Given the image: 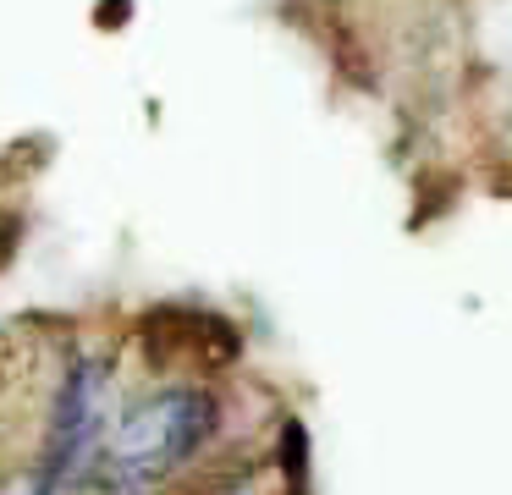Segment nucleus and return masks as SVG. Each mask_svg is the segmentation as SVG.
<instances>
[{"instance_id": "f257e3e1", "label": "nucleus", "mask_w": 512, "mask_h": 495, "mask_svg": "<svg viewBox=\"0 0 512 495\" xmlns=\"http://www.w3.org/2000/svg\"><path fill=\"white\" fill-rule=\"evenodd\" d=\"M221 435V396L199 380H166L116 407L100 451V484L155 495L193 468Z\"/></svg>"}, {"instance_id": "7ed1b4c3", "label": "nucleus", "mask_w": 512, "mask_h": 495, "mask_svg": "<svg viewBox=\"0 0 512 495\" xmlns=\"http://www.w3.org/2000/svg\"><path fill=\"white\" fill-rule=\"evenodd\" d=\"M232 495H248V490H232Z\"/></svg>"}, {"instance_id": "f03ea898", "label": "nucleus", "mask_w": 512, "mask_h": 495, "mask_svg": "<svg viewBox=\"0 0 512 495\" xmlns=\"http://www.w3.org/2000/svg\"><path fill=\"white\" fill-rule=\"evenodd\" d=\"M89 495H122V490H105V484H94V490Z\"/></svg>"}]
</instances>
